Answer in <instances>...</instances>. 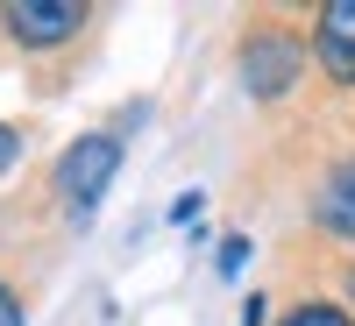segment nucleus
Masks as SVG:
<instances>
[{"label":"nucleus","mask_w":355,"mask_h":326,"mask_svg":"<svg viewBox=\"0 0 355 326\" xmlns=\"http://www.w3.org/2000/svg\"><path fill=\"white\" fill-rule=\"evenodd\" d=\"M114 170H121V142H114V135H85V142L64 150V163H57V192L71 199L78 220L100 206V192L114 185Z\"/></svg>","instance_id":"1"},{"label":"nucleus","mask_w":355,"mask_h":326,"mask_svg":"<svg viewBox=\"0 0 355 326\" xmlns=\"http://www.w3.org/2000/svg\"><path fill=\"white\" fill-rule=\"evenodd\" d=\"M242 78H249L256 100L291 93V78H299V43H291V36H256V43L242 50Z\"/></svg>","instance_id":"2"},{"label":"nucleus","mask_w":355,"mask_h":326,"mask_svg":"<svg viewBox=\"0 0 355 326\" xmlns=\"http://www.w3.org/2000/svg\"><path fill=\"white\" fill-rule=\"evenodd\" d=\"M348 291H355V277H348Z\"/></svg>","instance_id":"10"},{"label":"nucleus","mask_w":355,"mask_h":326,"mask_svg":"<svg viewBox=\"0 0 355 326\" xmlns=\"http://www.w3.org/2000/svg\"><path fill=\"white\" fill-rule=\"evenodd\" d=\"M242 262H249V242H242V234H234V242H220V270H227V277L242 270Z\"/></svg>","instance_id":"7"},{"label":"nucleus","mask_w":355,"mask_h":326,"mask_svg":"<svg viewBox=\"0 0 355 326\" xmlns=\"http://www.w3.org/2000/svg\"><path fill=\"white\" fill-rule=\"evenodd\" d=\"M15 156H21V142H15V128H8V121H0V170H8Z\"/></svg>","instance_id":"8"},{"label":"nucleus","mask_w":355,"mask_h":326,"mask_svg":"<svg viewBox=\"0 0 355 326\" xmlns=\"http://www.w3.org/2000/svg\"><path fill=\"white\" fill-rule=\"evenodd\" d=\"M8 28L21 43H64L71 28H85L78 0H8Z\"/></svg>","instance_id":"3"},{"label":"nucleus","mask_w":355,"mask_h":326,"mask_svg":"<svg viewBox=\"0 0 355 326\" xmlns=\"http://www.w3.org/2000/svg\"><path fill=\"white\" fill-rule=\"evenodd\" d=\"M284 326H355V319H348L341 305H299V312H291Z\"/></svg>","instance_id":"6"},{"label":"nucleus","mask_w":355,"mask_h":326,"mask_svg":"<svg viewBox=\"0 0 355 326\" xmlns=\"http://www.w3.org/2000/svg\"><path fill=\"white\" fill-rule=\"evenodd\" d=\"M0 326H21V305H15V291L0 284Z\"/></svg>","instance_id":"9"},{"label":"nucleus","mask_w":355,"mask_h":326,"mask_svg":"<svg viewBox=\"0 0 355 326\" xmlns=\"http://www.w3.org/2000/svg\"><path fill=\"white\" fill-rule=\"evenodd\" d=\"M320 220H327L334 234H355V163L320 185Z\"/></svg>","instance_id":"5"},{"label":"nucleus","mask_w":355,"mask_h":326,"mask_svg":"<svg viewBox=\"0 0 355 326\" xmlns=\"http://www.w3.org/2000/svg\"><path fill=\"white\" fill-rule=\"evenodd\" d=\"M320 64L341 85H355V0H327L320 8Z\"/></svg>","instance_id":"4"}]
</instances>
